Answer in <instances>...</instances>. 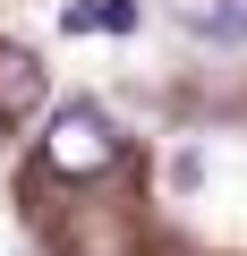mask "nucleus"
Here are the masks:
<instances>
[{
	"mask_svg": "<svg viewBox=\"0 0 247 256\" xmlns=\"http://www.w3.org/2000/svg\"><path fill=\"white\" fill-rule=\"evenodd\" d=\"M43 86H51V68H43L34 52L0 43V128H26V120L43 111Z\"/></svg>",
	"mask_w": 247,
	"mask_h": 256,
	"instance_id": "obj_2",
	"label": "nucleus"
},
{
	"mask_svg": "<svg viewBox=\"0 0 247 256\" xmlns=\"http://www.w3.org/2000/svg\"><path fill=\"white\" fill-rule=\"evenodd\" d=\"M171 188H179V196H196V188H205V154H196V146H188V154H171Z\"/></svg>",
	"mask_w": 247,
	"mask_h": 256,
	"instance_id": "obj_5",
	"label": "nucleus"
},
{
	"mask_svg": "<svg viewBox=\"0 0 247 256\" xmlns=\"http://www.w3.org/2000/svg\"><path fill=\"white\" fill-rule=\"evenodd\" d=\"M137 0H68L60 9V34H137Z\"/></svg>",
	"mask_w": 247,
	"mask_h": 256,
	"instance_id": "obj_3",
	"label": "nucleus"
},
{
	"mask_svg": "<svg viewBox=\"0 0 247 256\" xmlns=\"http://www.w3.org/2000/svg\"><path fill=\"white\" fill-rule=\"evenodd\" d=\"M111 162H119V128H111L94 102H60L51 128H43V171L94 180V171H111Z\"/></svg>",
	"mask_w": 247,
	"mask_h": 256,
	"instance_id": "obj_1",
	"label": "nucleus"
},
{
	"mask_svg": "<svg viewBox=\"0 0 247 256\" xmlns=\"http://www.w3.org/2000/svg\"><path fill=\"white\" fill-rule=\"evenodd\" d=\"M196 26H205V34H222V43H247V0H222V9H205Z\"/></svg>",
	"mask_w": 247,
	"mask_h": 256,
	"instance_id": "obj_4",
	"label": "nucleus"
}]
</instances>
